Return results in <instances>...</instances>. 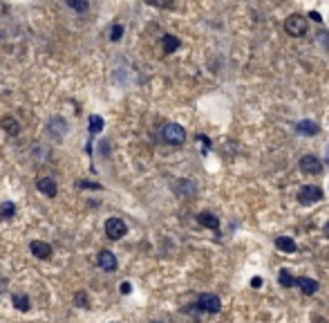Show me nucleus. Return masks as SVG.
I'll return each mask as SVG.
<instances>
[{
	"instance_id": "nucleus-18",
	"label": "nucleus",
	"mask_w": 329,
	"mask_h": 323,
	"mask_svg": "<svg viewBox=\"0 0 329 323\" xmlns=\"http://www.w3.org/2000/svg\"><path fill=\"white\" fill-rule=\"evenodd\" d=\"M278 281H280V285H282V288H296V278L289 274V270H280Z\"/></svg>"
},
{
	"instance_id": "nucleus-4",
	"label": "nucleus",
	"mask_w": 329,
	"mask_h": 323,
	"mask_svg": "<svg viewBox=\"0 0 329 323\" xmlns=\"http://www.w3.org/2000/svg\"><path fill=\"white\" fill-rule=\"evenodd\" d=\"M105 234H108L110 240H121L128 234V227L121 218H108L105 220Z\"/></svg>"
},
{
	"instance_id": "nucleus-10",
	"label": "nucleus",
	"mask_w": 329,
	"mask_h": 323,
	"mask_svg": "<svg viewBox=\"0 0 329 323\" xmlns=\"http://www.w3.org/2000/svg\"><path fill=\"white\" fill-rule=\"evenodd\" d=\"M296 285L302 289V294H307V296H312V294L318 292V281H313V278L309 276H300L296 278Z\"/></svg>"
},
{
	"instance_id": "nucleus-22",
	"label": "nucleus",
	"mask_w": 329,
	"mask_h": 323,
	"mask_svg": "<svg viewBox=\"0 0 329 323\" xmlns=\"http://www.w3.org/2000/svg\"><path fill=\"white\" fill-rule=\"evenodd\" d=\"M101 130H103V119L99 115H92L90 117V133H101Z\"/></svg>"
},
{
	"instance_id": "nucleus-26",
	"label": "nucleus",
	"mask_w": 329,
	"mask_h": 323,
	"mask_svg": "<svg viewBox=\"0 0 329 323\" xmlns=\"http://www.w3.org/2000/svg\"><path fill=\"white\" fill-rule=\"evenodd\" d=\"M119 289H121V294H130V292H132V285H130V283H121V288H119Z\"/></svg>"
},
{
	"instance_id": "nucleus-9",
	"label": "nucleus",
	"mask_w": 329,
	"mask_h": 323,
	"mask_svg": "<svg viewBox=\"0 0 329 323\" xmlns=\"http://www.w3.org/2000/svg\"><path fill=\"white\" fill-rule=\"evenodd\" d=\"M36 187H38V191H41L43 195H47V198H56V193H58V187L52 177H41V180L36 182Z\"/></svg>"
},
{
	"instance_id": "nucleus-13",
	"label": "nucleus",
	"mask_w": 329,
	"mask_h": 323,
	"mask_svg": "<svg viewBox=\"0 0 329 323\" xmlns=\"http://www.w3.org/2000/svg\"><path fill=\"white\" fill-rule=\"evenodd\" d=\"M0 126H2V130H5L7 135H12V137L20 133V123H18L16 119L12 117V115H7V117L0 119Z\"/></svg>"
},
{
	"instance_id": "nucleus-2",
	"label": "nucleus",
	"mask_w": 329,
	"mask_h": 323,
	"mask_svg": "<svg viewBox=\"0 0 329 323\" xmlns=\"http://www.w3.org/2000/svg\"><path fill=\"white\" fill-rule=\"evenodd\" d=\"M162 137L166 144H170V146H181L186 141V130L179 126V123H166L162 128Z\"/></svg>"
},
{
	"instance_id": "nucleus-28",
	"label": "nucleus",
	"mask_w": 329,
	"mask_h": 323,
	"mask_svg": "<svg viewBox=\"0 0 329 323\" xmlns=\"http://www.w3.org/2000/svg\"><path fill=\"white\" fill-rule=\"evenodd\" d=\"M79 187H83V188H99V184H92V182H79Z\"/></svg>"
},
{
	"instance_id": "nucleus-12",
	"label": "nucleus",
	"mask_w": 329,
	"mask_h": 323,
	"mask_svg": "<svg viewBox=\"0 0 329 323\" xmlns=\"http://www.w3.org/2000/svg\"><path fill=\"white\" fill-rule=\"evenodd\" d=\"M296 130H298L300 135H305V137H313V135H318V133H320V126H318L316 121L305 119V121H300L298 126H296Z\"/></svg>"
},
{
	"instance_id": "nucleus-27",
	"label": "nucleus",
	"mask_w": 329,
	"mask_h": 323,
	"mask_svg": "<svg viewBox=\"0 0 329 323\" xmlns=\"http://www.w3.org/2000/svg\"><path fill=\"white\" fill-rule=\"evenodd\" d=\"M251 288H262V278H260V276H253V278H251Z\"/></svg>"
},
{
	"instance_id": "nucleus-17",
	"label": "nucleus",
	"mask_w": 329,
	"mask_h": 323,
	"mask_svg": "<svg viewBox=\"0 0 329 323\" xmlns=\"http://www.w3.org/2000/svg\"><path fill=\"white\" fill-rule=\"evenodd\" d=\"M65 2H67L69 9H74V12H79V14H85L87 9H90V2H87V0H65Z\"/></svg>"
},
{
	"instance_id": "nucleus-31",
	"label": "nucleus",
	"mask_w": 329,
	"mask_h": 323,
	"mask_svg": "<svg viewBox=\"0 0 329 323\" xmlns=\"http://www.w3.org/2000/svg\"><path fill=\"white\" fill-rule=\"evenodd\" d=\"M152 323H159V321H152Z\"/></svg>"
},
{
	"instance_id": "nucleus-1",
	"label": "nucleus",
	"mask_w": 329,
	"mask_h": 323,
	"mask_svg": "<svg viewBox=\"0 0 329 323\" xmlns=\"http://www.w3.org/2000/svg\"><path fill=\"white\" fill-rule=\"evenodd\" d=\"M307 18L300 16V14H291V16L284 20V32L289 36H294V38H300V36L307 34Z\"/></svg>"
},
{
	"instance_id": "nucleus-25",
	"label": "nucleus",
	"mask_w": 329,
	"mask_h": 323,
	"mask_svg": "<svg viewBox=\"0 0 329 323\" xmlns=\"http://www.w3.org/2000/svg\"><path fill=\"white\" fill-rule=\"evenodd\" d=\"M320 43H323V47H329V32H320Z\"/></svg>"
},
{
	"instance_id": "nucleus-5",
	"label": "nucleus",
	"mask_w": 329,
	"mask_h": 323,
	"mask_svg": "<svg viewBox=\"0 0 329 323\" xmlns=\"http://www.w3.org/2000/svg\"><path fill=\"white\" fill-rule=\"evenodd\" d=\"M197 307L202 312H208V314H217L222 310V301H219L217 294H202L197 299Z\"/></svg>"
},
{
	"instance_id": "nucleus-30",
	"label": "nucleus",
	"mask_w": 329,
	"mask_h": 323,
	"mask_svg": "<svg viewBox=\"0 0 329 323\" xmlns=\"http://www.w3.org/2000/svg\"><path fill=\"white\" fill-rule=\"evenodd\" d=\"M325 234H327V236H329V222H327V224H325Z\"/></svg>"
},
{
	"instance_id": "nucleus-23",
	"label": "nucleus",
	"mask_w": 329,
	"mask_h": 323,
	"mask_svg": "<svg viewBox=\"0 0 329 323\" xmlns=\"http://www.w3.org/2000/svg\"><path fill=\"white\" fill-rule=\"evenodd\" d=\"M148 5L159 7V9H170L175 5V0H148Z\"/></svg>"
},
{
	"instance_id": "nucleus-24",
	"label": "nucleus",
	"mask_w": 329,
	"mask_h": 323,
	"mask_svg": "<svg viewBox=\"0 0 329 323\" xmlns=\"http://www.w3.org/2000/svg\"><path fill=\"white\" fill-rule=\"evenodd\" d=\"M121 36H123V27L121 25H115V27H112V32H110V38H112V41H121Z\"/></svg>"
},
{
	"instance_id": "nucleus-16",
	"label": "nucleus",
	"mask_w": 329,
	"mask_h": 323,
	"mask_svg": "<svg viewBox=\"0 0 329 323\" xmlns=\"http://www.w3.org/2000/svg\"><path fill=\"white\" fill-rule=\"evenodd\" d=\"M179 45H181V43H179V38H177V36H173V34H166L162 38V47H164V52H166V54H173Z\"/></svg>"
},
{
	"instance_id": "nucleus-6",
	"label": "nucleus",
	"mask_w": 329,
	"mask_h": 323,
	"mask_svg": "<svg viewBox=\"0 0 329 323\" xmlns=\"http://www.w3.org/2000/svg\"><path fill=\"white\" fill-rule=\"evenodd\" d=\"M300 170L305 175H320L323 173V162L316 155H305L300 159Z\"/></svg>"
},
{
	"instance_id": "nucleus-3",
	"label": "nucleus",
	"mask_w": 329,
	"mask_h": 323,
	"mask_svg": "<svg viewBox=\"0 0 329 323\" xmlns=\"http://www.w3.org/2000/svg\"><path fill=\"white\" fill-rule=\"evenodd\" d=\"M323 198H325L323 188L316 187V184H305V187H300V191H298V202L305 206L316 204V202H320Z\"/></svg>"
},
{
	"instance_id": "nucleus-7",
	"label": "nucleus",
	"mask_w": 329,
	"mask_h": 323,
	"mask_svg": "<svg viewBox=\"0 0 329 323\" xmlns=\"http://www.w3.org/2000/svg\"><path fill=\"white\" fill-rule=\"evenodd\" d=\"M29 252L34 254L36 258H41V260L52 258V247L47 245V242H43V240H32L29 242Z\"/></svg>"
},
{
	"instance_id": "nucleus-14",
	"label": "nucleus",
	"mask_w": 329,
	"mask_h": 323,
	"mask_svg": "<svg viewBox=\"0 0 329 323\" xmlns=\"http://www.w3.org/2000/svg\"><path fill=\"white\" fill-rule=\"evenodd\" d=\"M276 247L280 249L282 254H294L298 247H296V242L289 238V236H278L276 238Z\"/></svg>"
},
{
	"instance_id": "nucleus-21",
	"label": "nucleus",
	"mask_w": 329,
	"mask_h": 323,
	"mask_svg": "<svg viewBox=\"0 0 329 323\" xmlns=\"http://www.w3.org/2000/svg\"><path fill=\"white\" fill-rule=\"evenodd\" d=\"M74 306L76 307H90V296L85 292H76L74 294Z\"/></svg>"
},
{
	"instance_id": "nucleus-29",
	"label": "nucleus",
	"mask_w": 329,
	"mask_h": 323,
	"mask_svg": "<svg viewBox=\"0 0 329 323\" xmlns=\"http://www.w3.org/2000/svg\"><path fill=\"white\" fill-rule=\"evenodd\" d=\"M309 18H312V20H316V23H320V20H323V16H320L318 12H312V14H309Z\"/></svg>"
},
{
	"instance_id": "nucleus-32",
	"label": "nucleus",
	"mask_w": 329,
	"mask_h": 323,
	"mask_svg": "<svg viewBox=\"0 0 329 323\" xmlns=\"http://www.w3.org/2000/svg\"><path fill=\"white\" fill-rule=\"evenodd\" d=\"M0 220H2V218H0Z\"/></svg>"
},
{
	"instance_id": "nucleus-11",
	"label": "nucleus",
	"mask_w": 329,
	"mask_h": 323,
	"mask_svg": "<svg viewBox=\"0 0 329 323\" xmlns=\"http://www.w3.org/2000/svg\"><path fill=\"white\" fill-rule=\"evenodd\" d=\"M197 222L202 224V227H206V229H217V227H219V218L213 216L211 211H202V213H197Z\"/></svg>"
},
{
	"instance_id": "nucleus-8",
	"label": "nucleus",
	"mask_w": 329,
	"mask_h": 323,
	"mask_svg": "<svg viewBox=\"0 0 329 323\" xmlns=\"http://www.w3.org/2000/svg\"><path fill=\"white\" fill-rule=\"evenodd\" d=\"M97 263H99V267L103 272H115L116 270V256L110 249H103V252H99V256H97Z\"/></svg>"
},
{
	"instance_id": "nucleus-19",
	"label": "nucleus",
	"mask_w": 329,
	"mask_h": 323,
	"mask_svg": "<svg viewBox=\"0 0 329 323\" xmlns=\"http://www.w3.org/2000/svg\"><path fill=\"white\" fill-rule=\"evenodd\" d=\"M175 188H177V193H181V195H195V184L188 182V180H184V182H179Z\"/></svg>"
},
{
	"instance_id": "nucleus-15",
	"label": "nucleus",
	"mask_w": 329,
	"mask_h": 323,
	"mask_svg": "<svg viewBox=\"0 0 329 323\" xmlns=\"http://www.w3.org/2000/svg\"><path fill=\"white\" fill-rule=\"evenodd\" d=\"M12 303H14V307H16V310H20V312H29V307H32L27 294H14Z\"/></svg>"
},
{
	"instance_id": "nucleus-20",
	"label": "nucleus",
	"mask_w": 329,
	"mask_h": 323,
	"mask_svg": "<svg viewBox=\"0 0 329 323\" xmlns=\"http://www.w3.org/2000/svg\"><path fill=\"white\" fill-rule=\"evenodd\" d=\"M16 216V206H14V202H2L0 204V218H14Z\"/></svg>"
}]
</instances>
